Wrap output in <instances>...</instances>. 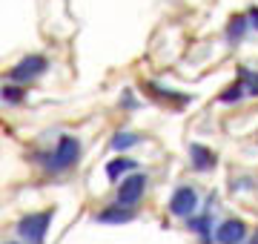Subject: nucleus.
<instances>
[{"instance_id": "1", "label": "nucleus", "mask_w": 258, "mask_h": 244, "mask_svg": "<svg viewBox=\"0 0 258 244\" xmlns=\"http://www.w3.org/2000/svg\"><path fill=\"white\" fill-rule=\"evenodd\" d=\"M55 218V210H43V213H29V216L20 218L18 224V235L26 244H43L49 233V224Z\"/></svg>"}, {"instance_id": "2", "label": "nucleus", "mask_w": 258, "mask_h": 244, "mask_svg": "<svg viewBox=\"0 0 258 244\" xmlns=\"http://www.w3.org/2000/svg\"><path fill=\"white\" fill-rule=\"evenodd\" d=\"M78 158H81V141L72 138V135H60L57 147L49 152V158H46V169H52V172H66L69 167L78 164Z\"/></svg>"}, {"instance_id": "3", "label": "nucleus", "mask_w": 258, "mask_h": 244, "mask_svg": "<svg viewBox=\"0 0 258 244\" xmlns=\"http://www.w3.org/2000/svg\"><path fill=\"white\" fill-rule=\"evenodd\" d=\"M46 69H49V60L43 55H26L9 69V81H15V84H29V81L40 78Z\"/></svg>"}, {"instance_id": "4", "label": "nucleus", "mask_w": 258, "mask_h": 244, "mask_svg": "<svg viewBox=\"0 0 258 244\" xmlns=\"http://www.w3.org/2000/svg\"><path fill=\"white\" fill-rule=\"evenodd\" d=\"M147 184H149L147 172H129L126 178H120L118 184V204L135 207L144 198V193H147Z\"/></svg>"}, {"instance_id": "5", "label": "nucleus", "mask_w": 258, "mask_h": 244, "mask_svg": "<svg viewBox=\"0 0 258 244\" xmlns=\"http://www.w3.org/2000/svg\"><path fill=\"white\" fill-rule=\"evenodd\" d=\"M192 213H198V193H195V187L184 184V187H178L172 193V198H169V216L186 221Z\"/></svg>"}, {"instance_id": "6", "label": "nucleus", "mask_w": 258, "mask_h": 244, "mask_svg": "<svg viewBox=\"0 0 258 244\" xmlns=\"http://www.w3.org/2000/svg\"><path fill=\"white\" fill-rule=\"evenodd\" d=\"M215 235V244H244L247 238V224L241 221V218H227L221 224L212 230Z\"/></svg>"}, {"instance_id": "7", "label": "nucleus", "mask_w": 258, "mask_h": 244, "mask_svg": "<svg viewBox=\"0 0 258 244\" xmlns=\"http://www.w3.org/2000/svg\"><path fill=\"white\" fill-rule=\"evenodd\" d=\"M189 164H192L195 172H212L218 167V155L204 144H189Z\"/></svg>"}, {"instance_id": "8", "label": "nucleus", "mask_w": 258, "mask_h": 244, "mask_svg": "<svg viewBox=\"0 0 258 244\" xmlns=\"http://www.w3.org/2000/svg\"><path fill=\"white\" fill-rule=\"evenodd\" d=\"M249 32H252V29H249L247 12H238V15H232V18L227 20V26H224V40H227L230 46H238Z\"/></svg>"}, {"instance_id": "9", "label": "nucleus", "mask_w": 258, "mask_h": 244, "mask_svg": "<svg viewBox=\"0 0 258 244\" xmlns=\"http://www.w3.org/2000/svg\"><path fill=\"white\" fill-rule=\"evenodd\" d=\"M135 218V207H123V204H109L103 207L101 213H95V221L98 224H129Z\"/></svg>"}, {"instance_id": "10", "label": "nucleus", "mask_w": 258, "mask_h": 244, "mask_svg": "<svg viewBox=\"0 0 258 244\" xmlns=\"http://www.w3.org/2000/svg\"><path fill=\"white\" fill-rule=\"evenodd\" d=\"M144 89H147L152 98H158V101L175 103V106H181V103H192V95L178 92V89H166V86H158V84H144Z\"/></svg>"}, {"instance_id": "11", "label": "nucleus", "mask_w": 258, "mask_h": 244, "mask_svg": "<svg viewBox=\"0 0 258 244\" xmlns=\"http://www.w3.org/2000/svg\"><path fill=\"white\" fill-rule=\"evenodd\" d=\"M186 230L195 235H201V238H212V230H215V221H212V213L207 210V213H192V216L186 218Z\"/></svg>"}, {"instance_id": "12", "label": "nucleus", "mask_w": 258, "mask_h": 244, "mask_svg": "<svg viewBox=\"0 0 258 244\" xmlns=\"http://www.w3.org/2000/svg\"><path fill=\"white\" fill-rule=\"evenodd\" d=\"M135 169H138V161H135V158L118 155L115 161H109V164H106V178L118 181V178H123V175H129V172H135Z\"/></svg>"}, {"instance_id": "13", "label": "nucleus", "mask_w": 258, "mask_h": 244, "mask_svg": "<svg viewBox=\"0 0 258 244\" xmlns=\"http://www.w3.org/2000/svg\"><path fill=\"white\" fill-rule=\"evenodd\" d=\"M141 144V135L138 132H115L112 135V150L115 152H126L132 147H138Z\"/></svg>"}, {"instance_id": "14", "label": "nucleus", "mask_w": 258, "mask_h": 244, "mask_svg": "<svg viewBox=\"0 0 258 244\" xmlns=\"http://www.w3.org/2000/svg\"><path fill=\"white\" fill-rule=\"evenodd\" d=\"M238 81L244 84L247 98H258V72H252V69H247V66H241L238 69Z\"/></svg>"}, {"instance_id": "15", "label": "nucleus", "mask_w": 258, "mask_h": 244, "mask_svg": "<svg viewBox=\"0 0 258 244\" xmlns=\"http://www.w3.org/2000/svg\"><path fill=\"white\" fill-rule=\"evenodd\" d=\"M241 98H247V92H244V84H241V81L230 84L221 95H218V101H221V103H238Z\"/></svg>"}, {"instance_id": "16", "label": "nucleus", "mask_w": 258, "mask_h": 244, "mask_svg": "<svg viewBox=\"0 0 258 244\" xmlns=\"http://www.w3.org/2000/svg\"><path fill=\"white\" fill-rule=\"evenodd\" d=\"M0 98L6 103H20L23 98H26V92H23V86H12V84H6L3 89H0Z\"/></svg>"}, {"instance_id": "17", "label": "nucleus", "mask_w": 258, "mask_h": 244, "mask_svg": "<svg viewBox=\"0 0 258 244\" xmlns=\"http://www.w3.org/2000/svg\"><path fill=\"white\" fill-rule=\"evenodd\" d=\"M247 18H249V29H252V32H258V6H249Z\"/></svg>"}, {"instance_id": "18", "label": "nucleus", "mask_w": 258, "mask_h": 244, "mask_svg": "<svg viewBox=\"0 0 258 244\" xmlns=\"http://www.w3.org/2000/svg\"><path fill=\"white\" fill-rule=\"evenodd\" d=\"M120 103H123L126 109H132V106H138V101H135V95H132V89H123V98H120Z\"/></svg>"}, {"instance_id": "19", "label": "nucleus", "mask_w": 258, "mask_h": 244, "mask_svg": "<svg viewBox=\"0 0 258 244\" xmlns=\"http://www.w3.org/2000/svg\"><path fill=\"white\" fill-rule=\"evenodd\" d=\"M252 187V181L249 178H241V181H232V193H235V190H249Z\"/></svg>"}, {"instance_id": "20", "label": "nucleus", "mask_w": 258, "mask_h": 244, "mask_svg": "<svg viewBox=\"0 0 258 244\" xmlns=\"http://www.w3.org/2000/svg\"><path fill=\"white\" fill-rule=\"evenodd\" d=\"M247 244H258V230H255V235H252V238H249Z\"/></svg>"}]
</instances>
